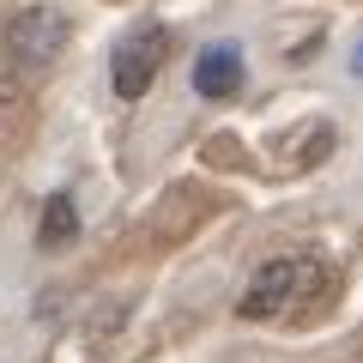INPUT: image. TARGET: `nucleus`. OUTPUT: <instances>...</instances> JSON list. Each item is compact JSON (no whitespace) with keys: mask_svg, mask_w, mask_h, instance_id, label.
Returning <instances> with one entry per match:
<instances>
[{"mask_svg":"<svg viewBox=\"0 0 363 363\" xmlns=\"http://www.w3.org/2000/svg\"><path fill=\"white\" fill-rule=\"evenodd\" d=\"M169 61V30L157 25V18H145V25H133L128 37L116 43V55H109V85H116L121 104H133V97H145L157 79V67Z\"/></svg>","mask_w":363,"mask_h":363,"instance_id":"nucleus-1","label":"nucleus"},{"mask_svg":"<svg viewBox=\"0 0 363 363\" xmlns=\"http://www.w3.org/2000/svg\"><path fill=\"white\" fill-rule=\"evenodd\" d=\"M303 285H309V291L327 285L315 260H267V267L248 279V297L236 303V315H242V321H272V315H285L291 303H297Z\"/></svg>","mask_w":363,"mask_h":363,"instance_id":"nucleus-2","label":"nucleus"},{"mask_svg":"<svg viewBox=\"0 0 363 363\" xmlns=\"http://www.w3.org/2000/svg\"><path fill=\"white\" fill-rule=\"evenodd\" d=\"M67 43H73V18H67L61 6H49V0H37V6H25V13L6 18V55H13L18 67L61 61Z\"/></svg>","mask_w":363,"mask_h":363,"instance_id":"nucleus-3","label":"nucleus"},{"mask_svg":"<svg viewBox=\"0 0 363 363\" xmlns=\"http://www.w3.org/2000/svg\"><path fill=\"white\" fill-rule=\"evenodd\" d=\"M194 97H206V104H230L236 91H242V79H248V61H242V49L236 43H206V49L194 55Z\"/></svg>","mask_w":363,"mask_h":363,"instance_id":"nucleus-4","label":"nucleus"},{"mask_svg":"<svg viewBox=\"0 0 363 363\" xmlns=\"http://www.w3.org/2000/svg\"><path fill=\"white\" fill-rule=\"evenodd\" d=\"M79 236V212H73V194H49V206H43V224H37V242L43 248H67Z\"/></svg>","mask_w":363,"mask_h":363,"instance_id":"nucleus-5","label":"nucleus"},{"mask_svg":"<svg viewBox=\"0 0 363 363\" xmlns=\"http://www.w3.org/2000/svg\"><path fill=\"white\" fill-rule=\"evenodd\" d=\"M13 97H18V79H13V67L0 61V104H13Z\"/></svg>","mask_w":363,"mask_h":363,"instance_id":"nucleus-6","label":"nucleus"},{"mask_svg":"<svg viewBox=\"0 0 363 363\" xmlns=\"http://www.w3.org/2000/svg\"><path fill=\"white\" fill-rule=\"evenodd\" d=\"M351 79H363V43L351 49Z\"/></svg>","mask_w":363,"mask_h":363,"instance_id":"nucleus-7","label":"nucleus"}]
</instances>
